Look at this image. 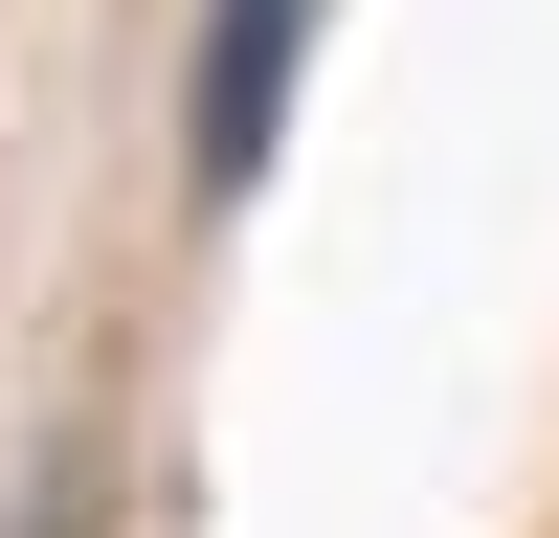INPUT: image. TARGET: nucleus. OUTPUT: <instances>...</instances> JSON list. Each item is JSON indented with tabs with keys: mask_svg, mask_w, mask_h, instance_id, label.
<instances>
[{
	"mask_svg": "<svg viewBox=\"0 0 559 538\" xmlns=\"http://www.w3.org/2000/svg\"><path fill=\"white\" fill-rule=\"evenodd\" d=\"M313 23H336V0H202V68H179V179H202V202H247V179H269Z\"/></svg>",
	"mask_w": 559,
	"mask_h": 538,
	"instance_id": "nucleus-1",
	"label": "nucleus"
},
{
	"mask_svg": "<svg viewBox=\"0 0 559 538\" xmlns=\"http://www.w3.org/2000/svg\"><path fill=\"white\" fill-rule=\"evenodd\" d=\"M90 493H112V448H90V426H45V448H23V516H0V538H90Z\"/></svg>",
	"mask_w": 559,
	"mask_h": 538,
	"instance_id": "nucleus-2",
	"label": "nucleus"
}]
</instances>
